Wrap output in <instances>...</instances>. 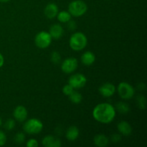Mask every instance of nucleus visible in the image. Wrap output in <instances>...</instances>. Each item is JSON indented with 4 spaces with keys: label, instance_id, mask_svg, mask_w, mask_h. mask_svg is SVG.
Masks as SVG:
<instances>
[{
    "label": "nucleus",
    "instance_id": "obj_1",
    "mask_svg": "<svg viewBox=\"0 0 147 147\" xmlns=\"http://www.w3.org/2000/svg\"><path fill=\"white\" fill-rule=\"evenodd\" d=\"M116 113V111L115 108L108 103H99L93 111L94 119L101 123H109L113 121Z\"/></svg>",
    "mask_w": 147,
    "mask_h": 147
},
{
    "label": "nucleus",
    "instance_id": "obj_2",
    "mask_svg": "<svg viewBox=\"0 0 147 147\" xmlns=\"http://www.w3.org/2000/svg\"><path fill=\"white\" fill-rule=\"evenodd\" d=\"M88 43L87 37L81 32H75L70 36L69 45L74 51H80L86 47Z\"/></svg>",
    "mask_w": 147,
    "mask_h": 147
},
{
    "label": "nucleus",
    "instance_id": "obj_3",
    "mask_svg": "<svg viewBox=\"0 0 147 147\" xmlns=\"http://www.w3.org/2000/svg\"><path fill=\"white\" fill-rule=\"evenodd\" d=\"M87 10V4L82 0H74L69 4L68 11L73 17H81L86 14Z\"/></svg>",
    "mask_w": 147,
    "mask_h": 147
},
{
    "label": "nucleus",
    "instance_id": "obj_4",
    "mask_svg": "<svg viewBox=\"0 0 147 147\" xmlns=\"http://www.w3.org/2000/svg\"><path fill=\"white\" fill-rule=\"evenodd\" d=\"M42 129V122L35 118L28 119L23 125V129L28 134H37L41 132Z\"/></svg>",
    "mask_w": 147,
    "mask_h": 147
},
{
    "label": "nucleus",
    "instance_id": "obj_5",
    "mask_svg": "<svg viewBox=\"0 0 147 147\" xmlns=\"http://www.w3.org/2000/svg\"><path fill=\"white\" fill-rule=\"evenodd\" d=\"M118 93L121 98L124 100H129L134 97L135 90L131 85L126 82H121L117 87Z\"/></svg>",
    "mask_w": 147,
    "mask_h": 147
},
{
    "label": "nucleus",
    "instance_id": "obj_6",
    "mask_svg": "<svg viewBox=\"0 0 147 147\" xmlns=\"http://www.w3.org/2000/svg\"><path fill=\"white\" fill-rule=\"evenodd\" d=\"M52 37L50 33L45 31H41L37 33L34 38L36 46L40 49L48 47L52 42Z\"/></svg>",
    "mask_w": 147,
    "mask_h": 147
},
{
    "label": "nucleus",
    "instance_id": "obj_7",
    "mask_svg": "<svg viewBox=\"0 0 147 147\" xmlns=\"http://www.w3.org/2000/svg\"><path fill=\"white\" fill-rule=\"evenodd\" d=\"M87 83V78L82 73H76L71 76L69 78L68 84L73 88H81L84 87Z\"/></svg>",
    "mask_w": 147,
    "mask_h": 147
},
{
    "label": "nucleus",
    "instance_id": "obj_8",
    "mask_svg": "<svg viewBox=\"0 0 147 147\" xmlns=\"http://www.w3.org/2000/svg\"><path fill=\"white\" fill-rule=\"evenodd\" d=\"M78 65V60L75 57H68L62 63L61 69L65 73L70 74L77 69Z\"/></svg>",
    "mask_w": 147,
    "mask_h": 147
},
{
    "label": "nucleus",
    "instance_id": "obj_9",
    "mask_svg": "<svg viewBox=\"0 0 147 147\" xmlns=\"http://www.w3.org/2000/svg\"><path fill=\"white\" fill-rule=\"evenodd\" d=\"M98 91L102 96L105 98L111 97L116 92V87L111 83H106L100 86Z\"/></svg>",
    "mask_w": 147,
    "mask_h": 147
},
{
    "label": "nucleus",
    "instance_id": "obj_10",
    "mask_svg": "<svg viewBox=\"0 0 147 147\" xmlns=\"http://www.w3.org/2000/svg\"><path fill=\"white\" fill-rule=\"evenodd\" d=\"M27 110L24 106H18L14 109V112H13V116L19 122H23L27 119Z\"/></svg>",
    "mask_w": 147,
    "mask_h": 147
},
{
    "label": "nucleus",
    "instance_id": "obj_11",
    "mask_svg": "<svg viewBox=\"0 0 147 147\" xmlns=\"http://www.w3.org/2000/svg\"><path fill=\"white\" fill-rule=\"evenodd\" d=\"M42 144L45 147H60L61 146V141L52 135H47L42 139Z\"/></svg>",
    "mask_w": 147,
    "mask_h": 147
},
{
    "label": "nucleus",
    "instance_id": "obj_12",
    "mask_svg": "<svg viewBox=\"0 0 147 147\" xmlns=\"http://www.w3.org/2000/svg\"><path fill=\"white\" fill-rule=\"evenodd\" d=\"M50 36L52 38L55 39V40H59L61 38L64 34V29L60 24H54L50 27V30H49Z\"/></svg>",
    "mask_w": 147,
    "mask_h": 147
},
{
    "label": "nucleus",
    "instance_id": "obj_13",
    "mask_svg": "<svg viewBox=\"0 0 147 147\" xmlns=\"http://www.w3.org/2000/svg\"><path fill=\"white\" fill-rule=\"evenodd\" d=\"M58 12V7L55 3H49L44 9L45 15L48 19H53L56 17Z\"/></svg>",
    "mask_w": 147,
    "mask_h": 147
},
{
    "label": "nucleus",
    "instance_id": "obj_14",
    "mask_svg": "<svg viewBox=\"0 0 147 147\" xmlns=\"http://www.w3.org/2000/svg\"><path fill=\"white\" fill-rule=\"evenodd\" d=\"M117 129L119 130V133L123 136H128L131 134L132 133V128L130 123L125 121H120L117 124Z\"/></svg>",
    "mask_w": 147,
    "mask_h": 147
},
{
    "label": "nucleus",
    "instance_id": "obj_15",
    "mask_svg": "<svg viewBox=\"0 0 147 147\" xmlns=\"http://www.w3.org/2000/svg\"><path fill=\"white\" fill-rule=\"evenodd\" d=\"M96 61V55L90 51H86L82 55L81 62L83 65L86 66H90L93 65Z\"/></svg>",
    "mask_w": 147,
    "mask_h": 147
},
{
    "label": "nucleus",
    "instance_id": "obj_16",
    "mask_svg": "<svg viewBox=\"0 0 147 147\" xmlns=\"http://www.w3.org/2000/svg\"><path fill=\"white\" fill-rule=\"evenodd\" d=\"M65 136L67 140L71 141V142L76 140L79 136L78 128L76 126H70L66 131Z\"/></svg>",
    "mask_w": 147,
    "mask_h": 147
},
{
    "label": "nucleus",
    "instance_id": "obj_17",
    "mask_svg": "<svg viewBox=\"0 0 147 147\" xmlns=\"http://www.w3.org/2000/svg\"><path fill=\"white\" fill-rule=\"evenodd\" d=\"M93 142L96 146L98 147H105L109 143V139L104 134H97L95 136Z\"/></svg>",
    "mask_w": 147,
    "mask_h": 147
},
{
    "label": "nucleus",
    "instance_id": "obj_18",
    "mask_svg": "<svg viewBox=\"0 0 147 147\" xmlns=\"http://www.w3.org/2000/svg\"><path fill=\"white\" fill-rule=\"evenodd\" d=\"M115 109L121 114H126L130 111V106L125 102H119L116 104Z\"/></svg>",
    "mask_w": 147,
    "mask_h": 147
},
{
    "label": "nucleus",
    "instance_id": "obj_19",
    "mask_svg": "<svg viewBox=\"0 0 147 147\" xmlns=\"http://www.w3.org/2000/svg\"><path fill=\"white\" fill-rule=\"evenodd\" d=\"M71 14L69 11H61L57 13V18L59 22L61 23H67V22L71 20Z\"/></svg>",
    "mask_w": 147,
    "mask_h": 147
},
{
    "label": "nucleus",
    "instance_id": "obj_20",
    "mask_svg": "<svg viewBox=\"0 0 147 147\" xmlns=\"http://www.w3.org/2000/svg\"><path fill=\"white\" fill-rule=\"evenodd\" d=\"M68 96L70 101L73 103H75V104H78L83 100V96H82V95L79 92L75 91V90H73Z\"/></svg>",
    "mask_w": 147,
    "mask_h": 147
},
{
    "label": "nucleus",
    "instance_id": "obj_21",
    "mask_svg": "<svg viewBox=\"0 0 147 147\" xmlns=\"http://www.w3.org/2000/svg\"><path fill=\"white\" fill-rule=\"evenodd\" d=\"M136 103H137L138 106L140 109H146V98L142 95H139L136 98Z\"/></svg>",
    "mask_w": 147,
    "mask_h": 147
},
{
    "label": "nucleus",
    "instance_id": "obj_22",
    "mask_svg": "<svg viewBox=\"0 0 147 147\" xmlns=\"http://www.w3.org/2000/svg\"><path fill=\"white\" fill-rule=\"evenodd\" d=\"M25 135H24V133L22 132H19L17 134L15 135L14 138V142H16L18 144H21L24 143V142L25 141Z\"/></svg>",
    "mask_w": 147,
    "mask_h": 147
},
{
    "label": "nucleus",
    "instance_id": "obj_23",
    "mask_svg": "<svg viewBox=\"0 0 147 147\" xmlns=\"http://www.w3.org/2000/svg\"><path fill=\"white\" fill-rule=\"evenodd\" d=\"M50 59H51V61L53 63L58 64V63H60V60H61V56H60V54L58 52L53 51L51 53V55H50Z\"/></svg>",
    "mask_w": 147,
    "mask_h": 147
},
{
    "label": "nucleus",
    "instance_id": "obj_24",
    "mask_svg": "<svg viewBox=\"0 0 147 147\" xmlns=\"http://www.w3.org/2000/svg\"><path fill=\"white\" fill-rule=\"evenodd\" d=\"M15 121L14 119H7V121L4 123V128H5L6 130L7 131H11L14 129L15 127Z\"/></svg>",
    "mask_w": 147,
    "mask_h": 147
},
{
    "label": "nucleus",
    "instance_id": "obj_25",
    "mask_svg": "<svg viewBox=\"0 0 147 147\" xmlns=\"http://www.w3.org/2000/svg\"><path fill=\"white\" fill-rule=\"evenodd\" d=\"M74 90V88L70 84H67L63 88V93L65 96H69Z\"/></svg>",
    "mask_w": 147,
    "mask_h": 147
},
{
    "label": "nucleus",
    "instance_id": "obj_26",
    "mask_svg": "<svg viewBox=\"0 0 147 147\" xmlns=\"http://www.w3.org/2000/svg\"><path fill=\"white\" fill-rule=\"evenodd\" d=\"M7 142V136L5 133L0 130V146H4Z\"/></svg>",
    "mask_w": 147,
    "mask_h": 147
},
{
    "label": "nucleus",
    "instance_id": "obj_27",
    "mask_svg": "<svg viewBox=\"0 0 147 147\" xmlns=\"http://www.w3.org/2000/svg\"><path fill=\"white\" fill-rule=\"evenodd\" d=\"M121 134H114L111 135V141L113 143H119V142H121Z\"/></svg>",
    "mask_w": 147,
    "mask_h": 147
},
{
    "label": "nucleus",
    "instance_id": "obj_28",
    "mask_svg": "<svg viewBox=\"0 0 147 147\" xmlns=\"http://www.w3.org/2000/svg\"><path fill=\"white\" fill-rule=\"evenodd\" d=\"M38 145V142L35 139H30L27 142V146L28 147H37Z\"/></svg>",
    "mask_w": 147,
    "mask_h": 147
},
{
    "label": "nucleus",
    "instance_id": "obj_29",
    "mask_svg": "<svg viewBox=\"0 0 147 147\" xmlns=\"http://www.w3.org/2000/svg\"><path fill=\"white\" fill-rule=\"evenodd\" d=\"M67 27H68L69 30H71V31H73V30H76V27H77V24H76V22L70 20V21L67 22Z\"/></svg>",
    "mask_w": 147,
    "mask_h": 147
},
{
    "label": "nucleus",
    "instance_id": "obj_30",
    "mask_svg": "<svg viewBox=\"0 0 147 147\" xmlns=\"http://www.w3.org/2000/svg\"><path fill=\"white\" fill-rule=\"evenodd\" d=\"M4 56L2 55L1 53H0V68L4 65Z\"/></svg>",
    "mask_w": 147,
    "mask_h": 147
},
{
    "label": "nucleus",
    "instance_id": "obj_31",
    "mask_svg": "<svg viewBox=\"0 0 147 147\" xmlns=\"http://www.w3.org/2000/svg\"><path fill=\"white\" fill-rule=\"evenodd\" d=\"M9 1H10V0H0V2H7Z\"/></svg>",
    "mask_w": 147,
    "mask_h": 147
},
{
    "label": "nucleus",
    "instance_id": "obj_32",
    "mask_svg": "<svg viewBox=\"0 0 147 147\" xmlns=\"http://www.w3.org/2000/svg\"><path fill=\"white\" fill-rule=\"evenodd\" d=\"M1 124H2V121H1V117H0V126H1Z\"/></svg>",
    "mask_w": 147,
    "mask_h": 147
}]
</instances>
